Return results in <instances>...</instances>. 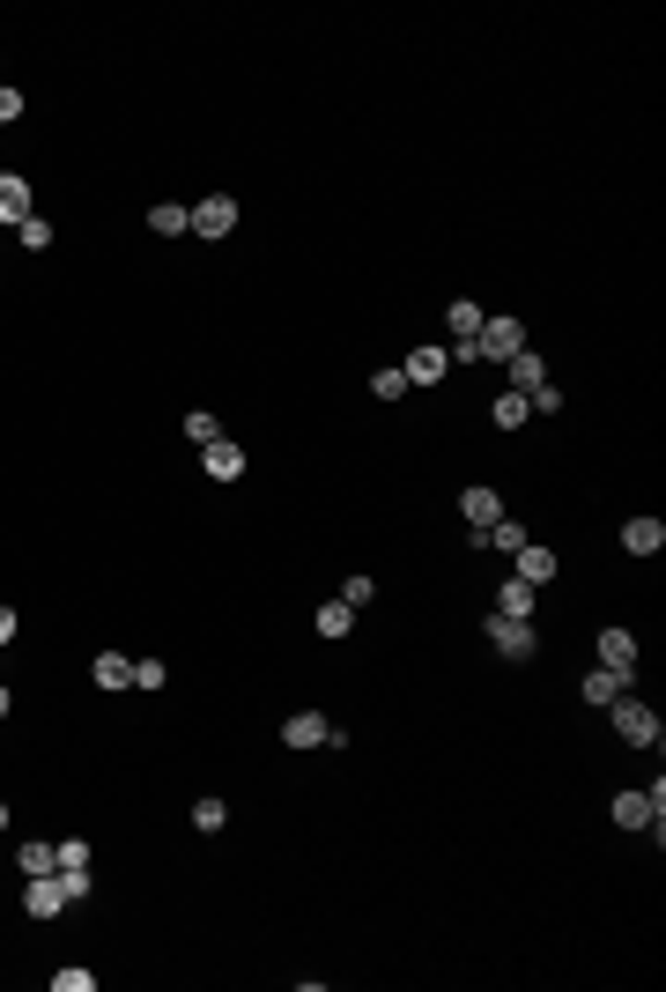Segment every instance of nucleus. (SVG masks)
Masks as SVG:
<instances>
[{"mask_svg": "<svg viewBox=\"0 0 666 992\" xmlns=\"http://www.w3.org/2000/svg\"><path fill=\"white\" fill-rule=\"evenodd\" d=\"M607 718H615V734H623L629 748H659V741H666L659 711H652V703H644V697H629V689H623V697H615V703H607Z\"/></svg>", "mask_w": 666, "mask_h": 992, "instance_id": "f257e3e1", "label": "nucleus"}, {"mask_svg": "<svg viewBox=\"0 0 666 992\" xmlns=\"http://www.w3.org/2000/svg\"><path fill=\"white\" fill-rule=\"evenodd\" d=\"M615 829H652L666 815V786H637V792H615Z\"/></svg>", "mask_w": 666, "mask_h": 992, "instance_id": "f03ea898", "label": "nucleus"}, {"mask_svg": "<svg viewBox=\"0 0 666 992\" xmlns=\"http://www.w3.org/2000/svg\"><path fill=\"white\" fill-rule=\"evenodd\" d=\"M526 348V327L518 319H482V333H474V364H511Z\"/></svg>", "mask_w": 666, "mask_h": 992, "instance_id": "7ed1b4c3", "label": "nucleus"}, {"mask_svg": "<svg viewBox=\"0 0 666 992\" xmlns=\"http://www.w3.org/2000/svg\"><path fill=\"white\" fill-rule=\"evenodd\" d=\"M489 645H497L503 660H534V652H541V629L518 622V615H489Z\"/></svg>", "mask_w": 666, "mask_h": 992, "instance_id": "20e7f679", "label": "nucleus"}, {"mask_svg": "<svg viewBox=\"0 0 666 992\" xmlns=\"http://www.w3.org/2000/svg\"><path fill=\"white\" fill-rule=\"evenodd\" d=\"M185 215H193V238H230V230H238V201H230V193H208V201L185 207Z\"/></svg>", "mask_w": 666, "mask_h": 992, "instance_id": "39448f33", "label": "nucleus"}, {"mask_svg": "<svg viewBox=\"0 0 666 992\" xmlns=\"http://www.w3.org/2000/svg\"><path fill=\"white\" fill-rule=\"evenodd\" d=\"M23 911H30V918H60V911H67V881H60V874H30V881H23Z\"/></svg>", "mask_w": 666, "mask_h": 992, "instance_id": "423d86ee", "label": "nucleus"}, {"mask_svg": "<svg viewBox=\"0 0 666 992\" xmlns=\"http://www.w3.org/2000/svg\"><path fill=\"white\" fill-rule=\"evenodd\" d=\"M459 519H466V534H489V526L503 519V496L482 489V482H474V489H459Z\"/></svg>", "mask_w": 666, "mask_h": 992, "instance_id": "0eeeda50", "label": "nucleus"}, {"mask_svg": "<svg viewBox=\"0 0 666 992\" xmlns=\"http://www.w3.org/2000/svg\"><path fill=\"white\" fill-rule=\"evenodd\" d=\"M30 215H38V207H30V178H23V170H0V222L23 230Z\"/></svg>", "mask_w": 666, "mask_h": 992, "instance_id": "6e6552de", "label": "nucleus"}, {"mask_svg": "<svg viewBox=\"0 0 666 992\" xmlns=\"http://www.w3.org/2000/svg\"><path fill=\"white\" fill-rule=\"evenodd\" d=\"M282 741H290V748H326L333 741V718H326V711H290Z\"/></svg>", "mask_w": 666, "mask_h": 992, "instance_id": "1a4fd4ad", "label": "nucleus"}, {"mask_svg": "<svg viewBox=\"0 0 666 992\" xmlns=\"http://www.w3.org/2000/svg\"><path fill=\"white\" fill-rule=\"evenodd\" d=\"M482 319H489V311H482L474 296H452V304H445V327H452V348H474V333H482Z\"/></svg>", "mask_w": 666, "mask_h": 992, "instance_id": "9d476101", "label": "nucleus"}, {"mask_svg": "<svg viewBox=\"0 0 666 992\" xmlns=\"http://www.w3.org/2000/svg\"><path fill=\"white\" fill-rule=\"evenodd\" d=\"M201 459H208V474L215 482H245V445H230V437H215V445H201Z\"/></svg>", "mask_w": 666, "mask_h": 992, "instance_id": "9b49d317", "label": "nucleus"}, {"mask_svg": "<svg viewBox=\"0 0 666 992\" xmlns=\"http://www.w3.org/2000/svg\"><path fill=\"white\" fill-rule=\"evenodd\" d=\"M592 652H600V666H615V674H637V637H629V629H600Z\"/></svg>", "mask_w": 666, "mask_h": 992, "instance_id": "f8f14e48", "label": "nucleus"}, {"mask_svg": "<svg viewBox=\"0 0 666 992\" xmlns=\"http://www.w3.org/2000/svg\"><path fill=\"white\" fill-rule=\"evenodd\" d=\"M623 689H629V674H615V666H592V674L578 682V697L592 703V711H607V703L623 697Z\"/></svg>", "mask_w": 666, "mask_h": 992, "instance_id": "ddd939ff", "label": "nucleus"}, {"mask_svg": "<svg viewBox=\"0 0 666 992\" xmlns=\"http://www.w3.org/2000/svg\"><path fill=\"white\" fill-rule=\"evenodd\" d=\"M400 371H408V385H437V378L452 371V348H430V341H422V348L400 364Z\"/></svg>", "mask_w": 666, "mask_h": 992, "instance_id": "4468645a", "label": "nucleus"}, {"mask_svg": "<svg viewBox=\"0 0 666 992\" xmlns=\"http://www.w3.org/2000/svg\"><path fill=\"white\" fill-rule=\"evenodd\" d=\"M503 378H511V393H534V385H548V364H541V348H518V356L503 364Z\"/></svg>", "mask_w": 666, "mask_h": 992, "instance_id": "2eb2a0df", "label": "nucleus"}, {"mask_svg": "<svg viewBox=\"0 0 666 992\" xmlns=\"http://www.w3.org/2000/svg\"><path fill=\"white\" fill-rule=\"evenodd\" d=\"M89 682H97V689H133V660H119V652H97V660H89Z\"/></svg>", "mask_w": 666, "mask_h": 992, "instance_id": "dca6fc26", "label": "nucleus"}, {"mask_svg": "<svg viewBox=\"0 0 666 992\" xmlns=\"http://www.w3.org/2000/svg\"><path fill=\"white\" fill-rule=\"evenodd\" d=\"M15 867H23V881H30V874H60V844H44V837L15 844Z\"/></svg>", "mask_w": 666, "mask_h": 992, "instance_id": "f3484780", "label": "nucleus"}, {"mask_svg": "<svg viewBox=\"0 0 666 992\" xmlns=\"http://www.w3.org/2000/svg\"><path fill=\"white\" fill-rule=\"evenodd\" d=\"M623 548H629V556H659V548H666V526H659V519H629V526H623Z\"/></svg>", "mask_w": 666, "mask_h": 992, "instance_id": "a211bd4d", "label": "nucleus"}, {"mask_svg": "<svg viewBox=\"0 0 666 992\" xmlns=\"http://www.w3.org/2000/svg\"><path fill=\"white\" fill-rule=\"evenodd\" d=\"M518 578H526V585H548V578H555V548L526 540V548H518Z\"/></svg>", "mask_w": 666, "mask_h": 992, "instance_id": "6ab92c4d", "label": "nucleus"}, {"mask_svg": "<svg viewBox=\"0 0 666 992\" xmlns=\"http://www.w3.org/2000/svg\"><path fill=\"white\" fill-rule=\"evenodd\" d=\"M497 615L534 622V585H526V578H503V585H497Z\"/></svg>", "mask_w": 666, "mask_h": 992, "instance_id": "aec40b11", "label": "nucleus"}, {"mask_svg": "<svg viewBox=\"0 0 666 992\" xmlns=\"http://www.w3.org/2000/svg\"><path fill=\"white\" fill-rule=\"evenodd\" d=\"M149 230H156V238H185V230H193V215H185L178 201H156V207H149Z\"/></svg>", "mask_w": 666, "mask_h": 992, "instance_id": "412c9836", "label": "nucleus"}, {"mask_svg": "<svg viewBox=\"0 0 666 992\" xmlns=\"http://www.w3.org/2000/svg\"><path fill=\"white\" fill-rule=\"evenodd\" d=\"M526 393H497V408H489V422H497V430H526Z\"/></svg>", "mask_w": 666, "mask_h": 992, "instance_id": "4be33fe9", "label": "nucleus"}, {"mask_svg": "<svg viewBox=\"0 0 666 992\" xmlns=\"http://www.w3.org/2000/svg\"><path fill=\"white\" fill-rule=\"evenodd\" d=\"M526 526H518V519H497V526H489V534H482V548H503V556H518V548H526Z\"/></svg>", "mask_w": 666, "mask_h": 992, "instance_id": "5701e85b", "label": "nucleus"}, {"mask_svg": "<svg viewBox=\"0 0 666 992\" xmlns=\"http://www.w3.org/2000/svg\"><path fill=\"white\" fill-rule=\"evenodd\" d=\"M348 629H356V608H348V600H326V608H319V637H348Z\"/></svg>", "mask_w": 666, "mask_h": 992, "instance_id": "b1692460", "label": "nucleus"}, {"mask_svg": "<svg viewBox=\"0 0 666 992\" xmlns=\"http://www.w3.org/2000/svg\"><path fill=\"white\" fill-rule=\"evenodd\" d=\"M371 393H377V400H400V393H408V371H400V364L371 371Z\"/></svg>", "mask_w": 666, "mask_h": 992, "instance_id": "393cba45", "label": "nucleus"}, {"mask_svg": "<svg viewBox=\"0 0 666 992\" xmlns=\"http://www.w3.org/2000/svg\"><path fill=\"white\" fill-rule=\"evenodd\" d=\"M222 823H230V807H222L215 792H201V800H193V829H222Z\"/></svg>", "mask_w": 666, "mask_h": 992, "instance_id": "a878e982", "label": "nucleus"}, {"mask_svg": "<svg viewBox=\"0 0 666 992\" xmlns=\"http://www.w3.org/2000/svg\"><path fill=\"white\" fill-rule=\"evenodd\" d=\"M52 992H97V970L67 963V970H52Z\"/></svg>", "mask_w": 666, "mask_h": 992, "instance_id": "bb28decb", "label": "nucleus"}, {"mask_svg": "<svg viewBox=\"0 0 666 992\" xmlns=\"http://www.w3.org/2000/svg\"><path fill=\"white\" fill-rule=\"evenodd\" d=\"M185 437H193V445H215V437H222V422H215L208 408H193V415H185Z\"/></svg>", "mask_w": 666, "mask_h": 992, "instance_id": "cd10ccee", "label": "nucleus"}, {"mask_svg": "<svg viewBox=\"0 0 666 992\" xmlns=\"http://www.w3.org/2000/svg\"><path fill=\"white\" fill-rule=\"evenodd\" d=\"M164 682H170L164 660H133V689H164Z\"/></svg>", "mask_w": 666, "mask_h": 992, "instance_id": "c85d7f7f", "label": "nucleus"}, {"mask_svg": "<svg viewBox=\"0 0 666 992\" xmlns=\"http://www.w3.org/2000/svg\"><path fill=\"white\" fill-rule=\"evenodd\" d=\"M15 238H23V252H44V245H52V222H44V215H30Z\"/></svg>", "mask_w": 666, "mask_h": 992, "instance_id": "c756f323", "label": "nucleus"}, {"mask_svg": "<svg viewBox=\"0 0 666 992\" xmlns=\"http://www.w3.org/2000/svg\"><path fill=\"white\" fill-rule=\"evenodd\" d=\"M526 408H534V415H563V385H534Z\"/></svg>", "mask_w": 666, "mask_h": 992, "instance_id": "7c9ffc66", "label": "nucleus"}, {"mask_svg": "<svg viewBox=\"0 0 666 992\" xmlns=\"http://www.w3.org/2000/svg\"><path fill=\"white\" fill-rule=\"evenodd\" d=\"M23 112H30V97H23V89H8V82H0V126H15Z\"/></svg>", "mask_w": 666, "mask_h": 992, "instance_id": "2f4dec72", "label": "nucleus"}, {"mask_svg": "<svg viewBox=\"0 0 666 992\" xmlns=\"http://www.w3.org/2000/svg\"><path fill=\"white\" fill-rule=\"evenodd\" d=\"M341 600H348V608H371V600H377V585H371V578H363V571H356V578L341 585Z\"/></svg>", "mask_w": 666, "mask_h": 992, "instance_id": "473e14b6", "label": "nucleus"}, {"mask_svg": "<svg viewBox=\"0 0 666 992\" xmlns=\"http://www.w3.org/2000/svg\"><path fill=\"white\" fill-rule=\"evenodd\" d=\"M60 881H67V904H82V896H89V867H60Z\"/></svg>", "mask_w": 666, "mask_h": 992, "instance_id": "72a5a7b5", "label": "nucleus"}, {"mask_svg": "<svg viewBox=\"0 0 666 992\" xmlns=\"http://www.w3.org/2000/svg\"><path fill=\"white\" fill-rule=\"evenodd\" d=\"M8 711H15V697H8V689H0V718H8Z\"/></svg>", "mask_w": 666, "mask_h": 992, "instance_id": "f704fd0d", "label": "nucleus"}, {"mask_svg": "<svg viewBox=\"0 0 666 992\" xmlns=\"http://www.w3.org/2000/svg\"><path fill=\"white\" fill-rule=\"evenodd\" d=\"M0 829H8V800H0Z\"/></svg>", "mask_w": 666, "mask_h": 992, "instance_id": "c9c22d12", "label": "nucleus"}]
</instances>
